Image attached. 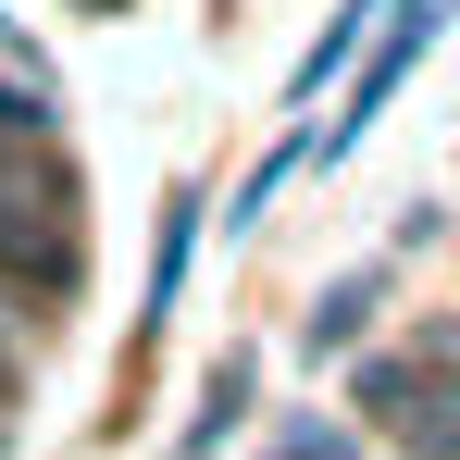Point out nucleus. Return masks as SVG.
Returning <instances> with one entry per match:
<instances>
[{
	"mask_svg": "<svg viewBox=\"0 0 460 460\" xmlns=\"http://www.w3.org/2000/svg\"><path fill=\"white\" fill-rule=\"evenodd\" d=\"M361 411L398 423L411 448H460V323L423 336V361H374L361 374Z\"/></svg>",
	"mask_w": 460,
	"mask_h": 460,
	"instance_id": "nucleus-1",
	"label": "nucleus"
},
{
	"mask_svg": "<svg viewBox=\"0 0 460 460\" xmlns=\"http://www.w3.org/2000/svg\"><path fill=\"white\" fill-rule=\"evenodd\" d=\"M436 25H448V13H436V0H385V13H374V38H361V50H374V63H361V87H349V112H336V125H323V162H336V150H361V125H374L385 100H398V75H411V63H423V38H436Z\"/></svg>",
	"mask_w": 460,
	"mask_h": 460,
	"instance_id": "nucleus-2",
	"label": "nucleus"
},
{
	"mask_svg": "<svg viewBox=\"0 0 460 460\" xmlns=\"http://www.w3.org/2000/svg\"><path fill=\"white\" fill-rule=\"evenodd\" d=\"M361 311H374V274H349L336 299L311 311V361H323V349H349V336H361Z\"/></svg>",
	"mask_w": 460,
	"mask_h": 460,
	"instance_id": "nucleus-3",
	"label": "nucleus"
},
{
	"mask_svg": "<svg viewBox=\"0 0 460 460\" xmlns=\"http://www.w3.org/2000/svg\"><path fill=\"white\" fill-rule=\"evenodd\" d=\"M287 460H349V448H336V436H299V448H287Z\"/></svg>",
	"mask_w": 460,
	"mask_h": 460,
	"instance_id": "nucleus-4",
	"label": "nucleus"
}]
</instances>
